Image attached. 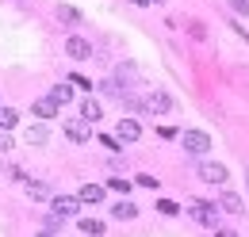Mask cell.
Here are the masks:
<instances>
[{
  "label": "cell",
  "instance_id": "1",
  "mask_svg": "<svg viewBox=\"0 0 249 237\" xmlns=\"http://www.w3.org/2000/svg\"><path fill=\"white\" fill-rule=\"evenodd\" d=\"M188 214H192L196 226H203V230H218V207H215V203L196 199V203H188Z\"/></svg>",
  "mask_w": 249,
  "mask_h": 237
},
{
  "label": "cell",
  "instance_id": "2",
  "mask_svg": "<svg viewBox=\"0 0 249 237\" xmlns=\"http://www.w3.org/2000/svg\"><path fill=\"white\" fill-rule=\"evenodd\" d=\"M180 146L188 153H196V157H203V153H211V134L207 130H184L180 134Z\"/></svg>",
  "mask_w": 249,
  "mask_h": 237
},
{
  "label": "cell",
  "instance_id": "3",
  "mask_svg": "<svg viewBox=\"0 0 249 237\" xmlns=\"http://www.w3.org/2000/svg\"><path fill=\"white\" fill-rule=\"evenodd\" d=\"M138 107H142L146 115H165V111H173V96H169V92H150Z\"/></svg>",
  "mask_w": 249,
  "mask_h": 237
},
{
  "label": "cell",
  "instance_id": "4",
  "mask_svg": "<svg viewBox=\"0 0 249 237\" xmlns=\"http://www.w3.org/2000/svg\"><path fill=\"white\" fill-rule=\"evenodd\" d=\"M226 165H218V161H199V180L203 184H226Z\"/></svg>",
  "mask_w": 249,
  "mask_h": 237
},
{
  "label": "cell",
  "instance_id": "5",
  "mask_svg": "<svg viewBox=\"0 0 249 237\" xmlns=\"http://www.w3.org/2000/svg\"><path fill=\"white\" fill-rule=\"evenodd\" d=\"M65 54H69V58H77V61H89L92 42H89V38H81V34H69V38H65Z\"/></svg>",
  "mask_w": 249,
  "mask_h": 237
},
{
  "label": "cell",
  "instance_id": "6",
  "mask_svg": "<svg viewBox=\"0 0 249 237\" xmlns=\"http://www.w3.org/2000/svg\"><path fill=\"white\" fill-rule=\"evenodd\" d=\"M50 207H54L58 218H73V214L81 210V199H77V195H54V199H50Z\"/></svg>",
  "mask_w": 249,
  "mask_h": 237
},
{
  "label": "cell",
  "instance_id": "7",
  "mask_svg": "<svg viewBox=\"0 0 249 237\" xmlns=\"http://www.w3.org/2000/svg\"><path fill=\"white\" fill-rule=\"evenodd\" d=\"M65 138H69V142H77V146H85V142L92 138V130H89V122L69 118V122H65Z\"/></svg>",
  "mask_w": 249,
  "mask_h": 237
},
{
  "label": "cell",
  "instance_id": "8",
  "mask_svg": "<svg viewBox=\"0 0 249 237\" xmlns=\"http://www.w3.org/2000/svg\"><path fill=\"white\" fill-rule=\"evenodd\" d=\"M27 184V199H35V203H50L54 195H50V184H42V180H23Z\"/></svg>",
  "mask_w": 249,
  "mask_h": 237
},
{
  "label": "cell",
  "instance_id": "9",
  "mask_svg": "<svg viewBox=\"0 0 249 237\" xmlns=\"http://www.w3.org/2000/svg\"><path fill=\"white\" fill-rule=\"evenodd\" d=\"M115 130H119V142H138V138H142V126H138V118H123Z\"/></svg>",
  "mask_w": 249,
  "mask_h": 237
},
{
  "label": "cell",
  "instance_id": "10",
  "mask_svg": "<svg viewBox=\"0 0 249 237\" xmlns=\"http://www.w3.org/2000/svg\"><path fill=\"white\" fill-rule=\"evenodd\" d=\"M100 115H104V107L85 96V100H81V122H100Z\"/></svg>",
  "mask_w": 249,
  "mask_h": 237
},
{
  "label": "cell",
  "instance_id": "11",
  "mask_svg": "<svg viewBox=\"0 0 249 237\" xmlns=\"http://www.w3.org/2000/svg\"><path fill=\"white\" fill-rule=\"evenodd\" d=\"M222 210H230V214H246V203H242V195L238 191H222Z\"/></svg>",
  "mask_w": 249,
  "mask_h": 237
},
{
  "label": "cell",
  "instance_id": "12",
  "mask_svg": "<svg viewBox=\"0 0 249 237\" xmlns=\"http://www.w3.org/2000/svg\"><path fill=\"white\" fill-rule=\"evenodd\" d=\"M111 218H119V222H130V218H138V207H134V203H126V199H119V203L111 207Z\"/></svg>",
  "mask_w": 249,
  "mask_h": 237
},
{
  "label": "cell",
  "instance_id": "13",
  "mask_svg": "<svg viewBox=\"0 0 249 237\" xmlns=\"http://www.w3.org/2000/svg\"><path fill=\"white\" fill-rule=\"evenodd\" d=\"M77 199H81V203H104V187H100V184H85V187L77 191Z\"/></svg>",
  "mask_w": 249,
  "mask_h": 237
},
{
  "label": "cell",
  "instance_id": "14",
  "mask_svg": "<svg viewBox=\"0 0 249 237\" xmlns=\"http://www.w3.org/2000/svg\"><path fill=\"white\" fill-rule=\"evenodd\" d=\"M31 111H35L38 118H54V115H58V103H54V100L46 96V100H35V107H31Z\"/></svg>",
  "mask_w": 249,
  "mask_h": 237
},
{
  "label": "cell",
  "instance_id": "15",
  "mask_svg": "<svg viewBox=\"0 0 249 237\" xmlns=\"http://www.w3.org/2000/svg\"><path fill=\"white\" fill-rule=\"evenodd\" d=\"M50 100H54L58 107L69 103V100H73V85H69V81H65V85H54V88H50Z\"/></svg>",
  "mask_w": 249,
  "mask_h": 237
},
{
  "label": "cell",
  "instance_id": "16",
  "mask_svg": "<svg viewBox=\"0 0 249 237\" xmlns=\"http://www.w3.org/2000/svg\"><path fill=\"white\" fill-rule=\"evenodd\" d=\"M58 19H62V23H81V12L69 8V4H58Z\"/></svg>",
  "mask_w": 249,
  "mask_h": 237
},
{
  "label": "cell",
  "instance_id": "17",
  "mask_svg": "<svg viewBox=\"0 0 249 237\" xmlns=\"http://www.w3.org/2000/svg\"><path fill=\"white\" fill-rule=\"evenodd\" d=\"M81 234H85V237H100V234H104V222H96V218H85V222H81Z\"/></svg>",
  "mask_w": 249,
  "mask_h": 237
},
{
  "label": "cell",
  "instance_id": "18",
  "mask_svg": "<svg viewBox=\"0 0 249 237\" xmlns=\"http://www.w3.org/2000/svg\"><path fill=\"white\" fill-rule=\"evenodd\" d=\"M46 138H50V134H46V126H27V142H31V146H42Z\"/></svg>",
  "mask_w": 249,
  "mask_h": 237
},
{
  "label": "cell",
  "instance_id": "19",
  "mask_svg": "<svg viewBox=\"0 0 249 237\" xmlns=\"http://www.w3.org/2000/svg\"><path fill=\"white\" fill-rule=\"evenodd\" d=\"M16 122H19V115H16L12 107H0V130H12Z\"/></svg>",
  "mask_w": 249,
  "mask_h": 237
},
{
  "label": "cell",
  "instance_id": "20",
  "mask_svg": "<svg viewBox=\"0 0 249 237\" xmlns=\"http://www.w3.org/2000/svg\"><path fill=\"white\" fill-rule=\"evenodd\" d=\"M69 85H73V88H92V81H89V77H81V73H73V77H69Z\"/></svg>",
  "mask_w": 249,
  "mask_h": 237
},
{
  "label": "cell",
  "instance_id": "21",
  "mask_svg": "<svg viewBox=\"0 0 249 237\" xmlns=\"http://www.w3.org/2000/svg\"><path fill=\"white\" fill-rule=\"evenodd\" d=\"M157 210H161V214H180V207H177L173 199H161V203H157Z\"/></svg>",
  "mask_w": 249,
  "mask_h": 237
},
{
  "label": "cell",
  "instance_id": "22",
  "mask_svg": "<svg viewBox=\"0 0 249 237\" xmlns=\"http://www.w3.org/2000/svg\"><path fill=\"white\" fill-rule=\"evenodd\" d=\"M107 187H111V191H119V195H126V191H130V184H126V180H119V176L111 180V184H107Z\"/></svg>",
  "mask_w": 249,
  "mask_h": 237
},
{
  "label": "cell",
  "instance_id": "23",
  "mask_svg": "<svg viewBox=\"0 0 249 237\" xmlns=\"http://www.w3.org/2000/svg\"><path fill=\"white\" fill-rule=\"evenodd\" d=\"M138 187H150V191H154V187H157V180L150 176V172H142V176H138Z\"/></svg>",
  "mask_w": 249,
  "mask_h": 237
},
{
  "label": "cell",
  "instance_id": "24",
  "mask_svg": "<svg viewBox=\"0 0 249 237\" xmlns=\"http://www.w3.org/2000/svg\"><path fill=\"white\" fill-rule=\"evenodd\" d=\"M230 8H234V12H242V16H249V0H230Z\"/></svg>",
  "mask_w": 249,
  "mask_h": 237
},
{
  "label": "cell",
  "instance_id": "25",
  "mask_svg": "<svg viewBox=\"0 0 249 237\" xmlns=\"http://www.w3.org/2000/svg\"><path fill=\"white\" fill-rule=\"evenodd\" d=\"M215 237H238L234 230H215Z\"/></svg>",
  "mask_w": 249,
  "mask_h": 237
},
{
  "label": "cell",
  "instance_id": "26",
  "mask_svg": "<svg viewBox=\"0 0 249 237\" xmlns=\"http://www.w3.org/2000/svg\"><path fill=\"white\" fill-rule=\"evenodd\" d=\"M38 237H58V234H50V230H42V234H38Z\"/></svg>",
  "mask_w": 249,
  "mask_h": 237
},
{
  "label": "cell",
  "instance_id": "27",
  "mask_svg": "<svg viewBox=\"0 0 249 237\" xmlns=\"http://www.w3.org/2000/svg\"><path fill=\"white\" fill-rule=\"evenodd\" d=\"M246 184H249V169H246Z\"/></svg>",
  "mask_w": 249,
  "mask_h": 237
}]
</instances>
